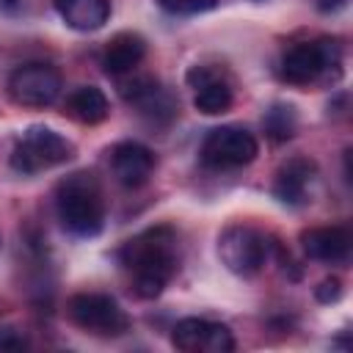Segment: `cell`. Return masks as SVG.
Returning <instances> with one entry per match:
<instances>
[{"instance_id": "obj_1", "label": "cell", "mask_w": 353, "mask_h": 353, "mask_svg": "<svg viewBox=\"0 0 353 353\" xmlns=\"http://www.w3.org/2000/svg\"><path fill=\"white\" fill-rule=\"evenodd\" d=\"M119 265L130 273V287L138 298H157L179 268L176 232L165 223L143 229L116 251Z\"/></svg>"}, {"instance_id": "obj_2", "label": "cell", "mask_w": 353, "mask_h": 353, "mask_svg": "<svg viewBox=\"0 0 353 353\" xmlns=\"http://www.w3.org/2000/svg\"><path fill=\"white\" fill-rule=\"evenodd\" d=\"M55 212L74 237H97L105 226V199L91 171H74L55 188Z\"/></svg>"}, {"instance_id": "obj_3", "label": "cell", "mask_w": 353, "mask_h": 353, "mask_svg": "<svg viewBox=\"0 0 353 353\" xmlns=\"http://www.w3.org/2000/svg\"><path fill=\"white\" fill-rule=\"evenodd\" d=\"M279 74L295 88L336 83L342 77V44L328 36L292 44L279 61Z\"/></svg>"}, {"instance_id": "obj_4", "label": "cell", "mask_w": 353, "mask_h": 353, "mask_svg": "<svg viewBox=\"0 0 353 353\" xmlns=\"http://www.w3.org/2000/svg\"><path fill=\"white\" fill-rule=\"evenodd\" d=\"M270 254H273L270 237L254 223H243V221L229 223L218 234V256L223 268L240 279H251L262 273L265 265L270 262Z\"/></svg>"}, {"instance_id": "obj_5", "label": "cell", "mask_w": 353, "mask_h": 353, "mask_svg": "<svg viewBox=\"0 0 353 353\" xmlns=\"http://www.w3.org/2000/svg\"><path fill=\"white\" fill-rule=\"evenodd\" d=\"M72 157H74V143L69 138H63L52 127L33 124L14 143V149H11V168L17 174L33 176V174L58 168V165L69 163Z\"/></svg>"}, {"instance_id": "obj_6", "label": "cell", "mask_w": 353, "mask_h": 353, "mask_svg": "<svg viewBox=\"0 0 353 353\" xmlns=\"http://www.w3.org/2000/svg\"><path fill=\"white\" fill-rule=\"evenodd\" d=\"M66 317L91 336H121L130 328L127 312L105 292H74L66 301Z\"/></svg>"}, {"instance_id": "obj_7", "label": "cell", "mask_w": 353, "mask_h": 353, "mask_svg": "<svg viewBox=\"0 0 353 353\" xmlns=\"http://www.w3.org/2000/svg\"><path fill=\"white\" fill-rule=\"evenodd\" d=\"M256 154H259V141L254 138V132H248L245 127H237V124H223V127L210 130L199 149L201 163L215 171L243 168V165L254 163Z\"/></svg>"}, {"instance_id": "obj_8", "label": "cell", "mask_w": 353, "mask_h": 353, "mask_svg": "<svg viewBox=\"0 0 353 353\" xmlns=\"http://www.w3.org/2000/svg\"><path fill=\"white\" fill-rule=\"evenodd\" d=\"M6 91L17 108L41 110L58 102L63 91V80L61 72L50 63H22L8 74Z\"/></svg>"}, {"instance_id": "obj_9", "label": "cell", "mask_w": 353, "mask_h": 353, "mask_svg": "<svg viewBox=\"0 0 353 353\" xmlns=\"http://www.w3.org/2000/svg\"><path fill=\"white\" fill-rule=\"evenodd\" d=\"M171 345L185 353H229L234 350V336L223 323L207 317H185L174 325Z\"/></svg>"}, {"instance_id": "obj_10", "label": "cell", "mask_w": 353, "mask_h": 353, "mask_svg": "<svg viewBox=\"0 0 353 353\" xmlns=\"http://www.w3.org/2000/svg\"><path fill=\"white\" fill-rule=\"evenodd\" d=\"M185 80L193 88V108L199 113H204V116H221V113H226L232 108L234 91H232L229 80L221 74V69L196 63V66L188 69Z\"/></svg>"}, {"instance_id": "obj_11", "label": "cell", "mask_w": 353, "mask_h": 353, "mask_svg": "<svg viewBox=\"0 0 353 353\" xmlns=\"http://www.w3.org/2000/svg\"><path fill=\"white\" fill-rule=\"evenodd\" d=\"M314 179H317L314 160L295 154L279 165V171L273 176V199L281 201L284 207H303L309 201Z\"/></svg>"}, {"instance_id": "obj_12", "label": "cell", "mask_w": 353, "mask_h": 353, "mask_svg": "<svg viewBox=\"0 0 353 353\" xmlns=\"http://www.w3.org/2000/svg\"><path fill=\"white\" fill-rule=\"evenodd\" d=\"M154 165H157L154 152L138 141H121L110 149V174L116 176L119 185L130 190L146 185L154 174Z\"/></svg>"}, {"instance_id": "obj_13", "label": "cell", "mask_w": 353, "mask_h": 353, "mask_svg": "<svg viewBox=\"0 0 353 353\" xmlns=\"http://www.w3.org/2000/svg\"><path fill=\"white\" fill-rule=\"evenodd\" d=\"M301 245L309 259L323 265H345L350 259L347 226H312L301 234Z\"/></svg>"}, {"instance_id": "obj_14", "label": "cell", "mask_w": 353, "mask_h": 353, "mask_svg": "<svg viewBox=\"0 0 353 353\" xmlns=\"http://www.w3.org/2000/svg\"><path fill=\"white\" fill-rule=\"evenodd\" d=\"M146 55V41L141 33H132V30H124V33H116L105 50H102V69L113 77H121V74H130Z\"/></svg>"}, {"instance_id": "obj_15", "label": "cell", "mask_w": 353, "mask_h": 353, "mask_svg": "<svg viewBox=\"0 0 353 353\" xmlns=\"http://www.w3.org/2000/svg\"><path fill=\"white\" fill-rule=\"evenodd\" d=\"M66 28L77 33H94L110 19V0H52Z\"/></svg>"}, {"instance_id": "obj_16", "label": "cell", "mask_w": 353, "mask_h": 353, "mask_svg": "<svg viewBox=\"0 0 353 353\" xmlns=\"http://www.w3.org/2000/svg\"><path fill=\"white\" fill-rule=\"evenodd\" d=\"M63 113L77 121V124H102L108 116H110V102L105 97L102 88L97 85H77L66 102H63Z\"/></svg>"}, {"instance_id": "obj_17", "label": "cell", "mask_w": 353, "mask_h": 353, "mask_svg": "<svg viewBox=\"0 0 353 353\" xmlns=\"http://www.w3.org/2000/svg\"><path fill=\"white\" fill-rule=\"evenodd\" d=\"M262 124H265V132L270 141H287V138H292V132L298 127L295 108L287 102H276V105H270V110H265Z\"/></svg>"}, {"instance_id": "obj_18", "label": "cell", "mask_w": 353, "mask_h": 353, "mask_svg": "<svg viewBox=\"0 0 353 353\" xmlns=\"http://www.w3.org/2000/svg\"><path fill=\"white\" fill-rule=\"evenodd\" d=\"M157 3L171 14H201L210 11L218 0H157Z\"/></svg>"}, {"instance_id": "obj_19", "label": "cell", "mask_w": 353, "mask_h": 353, "mask_svg": "<svg viewBox=\"0 0 353 353\" xmlns=\"http://www.w3.org/2000/svg\"><path fill=\"white\" fill-rule=\"evenodd\" d=\"M314 298L320 301V303H336L339 298H342V284H339V279H323L320 284H317V290H314Z\"/></svg>"}, {"instance_id": "obj_20", "label": "cell", "mask_w": 353, "mask_h": 353, "mask_svg": "<svg viewBox=\"0 0 353 353\" xmlns=\"http://www.w3.org/2000/svg\"><path fill=\"white\" fill-rule=\"evenodd\" d=\"M25 347H28V339L17 328H0V353H14Z\"/></svg>"}, {"instance_id": "obj_21", "label": "cell", "mask_w": 353, "mask_h": 353, "mask_svg": "<svg viewBox=\"0 0 353 353\" xmlns=\"http://www.w3.org/2000/svg\"><path fill=\"white\" fill-rule=\"evenodd\" d=\"M6 3H11V0H6Z\"/></svg>"}]
</instances>
